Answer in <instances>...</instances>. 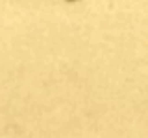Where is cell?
Here are the masks:
<instances>
[{"label":"cell","mask_w":148,"mask_h":138,"mask_svg":"<svg viewBox=\"0 0 148 138\" xmlns=\"http://www.w3.org/2000/svg\"><path fill=\"white\" fill-rule=\"evenodd\" d=\"M69 2H74V0H69Z\"/></svg>","instance_id":"obj_1"}]
</instances>
